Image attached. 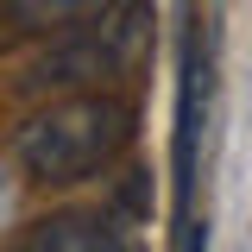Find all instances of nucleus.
<instances>
[{
  "instance_id": "6",
  "label": "nucleus",
  "mask_w": 252,
  "mask_h": 252,
  "mask_svg": "<svg viewBox=\"0 0 252 252\" xmlns=\"http://www.w3.org/2000/svg\"><path fill=\"white\" fill-rule=\"evenodd\" d=\"M19 38H26V32H19V13H13V0H0V57H6Z\"/></svg>"
},
{
  "instance_id": "4",
  "label": "nucleus",
  "mask_w": 252,
  "mask_h": 252,
  "mask_svg": "<svg viewBox=\"0 0 252 252\" xmlns=\"http://www.w3.org/2000/svg\"><path fill=\"white\" fill-rule=\"evenodd\" d=\"M32 252H126V233L114 215H44L26 233Z\"/></svg>"
},
{
  "instance_id": "5",
  "label": "nucleus",
  "mask_w": 252,
  "mask_h": 252,
  "mask_svg": "<svg viewBox=\"0 0 252 252\" xmlns=\"http://www.w3.org/2000/svg\"><path fill=\"white\" fill-rule=\"evenodd\" d=\"M94 6H107V0H13V13H19V32H26V38H51V32L76 26L82 13H94Z\"/></svg>"
},
{
  "instance_id": "2",
  "label": "nucleus",
  "mask_w": 252,
  "mask_h": 252,
  "mask_svg": "<svg viewBox=\"0 0 252 252\" xmlns=\"http://www.w3.org/2000/svg\"><path fill=\"white\" fill-rule=\"evenodd\" d=\"M152 51V0H107L82 13L76 26L44 38V51L26 63L19 89L26 94H76V89H107L139 69Z\"/></svg>"
},
{
  "instance_id": "1",
  "label": "nucleus",
  "mask_w": 252,
  "mask_h": 252,
  "mask_svg": "<svg viewBox=\"0 0 252 252\" xmlns=\"http://www.w3.org/2000/svg\"><path fill=\"white\" fill-rule=\"evenodd\" d=\"M132 139V107L107 89H76L19 120L13 158L32 183H82L94 170H107Z\"/></svg>"
},
{
  "instance_id": "3",
  "label": "nucleus",
  "mask_w": 252,
  "mask_h": 252,
  "mask_svg": "<svg viewBox=\"0 0 252 252\" xmlns=\"http://www.w3.org/2000/svg\"><path fill=\"white\" fill-rule=\"evenodd\" d=\"M195 152H202V51L195 32L183 44V89H177V246H202L195 233Z\"/></svg>"
}]
</instances>
